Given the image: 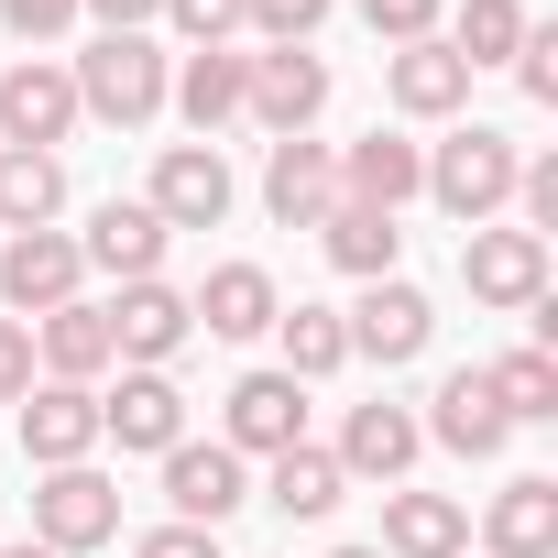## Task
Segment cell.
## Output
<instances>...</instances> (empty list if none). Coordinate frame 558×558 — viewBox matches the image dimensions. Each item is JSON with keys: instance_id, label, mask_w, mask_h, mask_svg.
Listing matches in <instances>:
<instances>
[{"instance_id": "cell-1", "label": "cell", "mask_w": 558, "mask_h": 558, "mask_svg": "<svg viewBox=\"0 0 558 558\" xmlns=\"http://www.w3.org/2000/svg\"><path fill=\"white\" fill-rule=\"evenodd\" d=\"M514 175H525L514 132H482V121H471V132H449V143L427 154V186H416V197H438L460 230H493V208L514 197Z\"/></svg>"}, {"instance_id": "cell-2", "label": "cell", "mask_w": 558, "mask_h": 558, "mask_svg": "<svg viewBox=\"0 0 558 558\" xmlns=\"http://www.w3.org/2000/svg\"><path fill=\"white\" fill-rule=\"evenodd\" d=\"M66 77H77V110H99V121L143 132V121L165 110V77H175V66H165V45H154V34H99Z\"/></svg>"}, {"instance_id": "cell-3", "label": "cell", "mask_w": 558, "mask_h": 558, "mask_svg": "<svg viewBox=\"0 0 558 558\" xmlns=\"http://www.w3.org/2000/svg\"><path fill=\"white\" fill-rule=\"evenodd\" d=\"M121 536V482L110 471H45L34 482V547H56V558H88V547H110Z\"/></svg>"}, {"instance_id": "cell-4", "label": "cell", "mask_w": 558, "mask_h": 558, "mask_svg": "<svg viewBox=\"0 0 558 558\" xmlns=\"http://www.w3.org/2000/svg\"><path fill=\"white\" fill-rule=\"evenodd\" d=\"M77 121L88 110H77V77L56 56H23L12 77H0V143H12V154H56Z\"/></svg>"}, {"instance_id": "cell-5", "label": "cell", "mask_w": 558, "mask_h": 558, "mask_svg": "<svg viewBox=\"0 0 558 558\" xmlns=\"http://www.w3.org/2000/svg\"><path fill=\"white\" fill-rule=\"evenodd\" d=\"M77 274H88V252L66 230H12V241H0V296H12L23 329L56 318V307H77Z\"/></svg>"}, {"instance_id": "cell-6", "label": "cell", "mask_w": 558, "mask_h": 558, "mask_svg": "<svg viewBox=\"0 0 558 558\" xmlns=\"http://www.w3.org/2000/svg\"><path fill=\"white\" fill-rule=\"evenodd\" d=\"M241 110H252L274 143H296V132L329 110V66H318L307 45H274V56H252V66H241Z\"/></svg>"}, {"instance_id": "cell-7", "label": "cell", "mask_w": 558, "mask_h": 558, "mask_svg": "<svg viewBox=\"0 0 558 558\" xmlns=\"http://www.w3.org/2000/svg\"><path fill=\"white\" fill-rule=\"evenodd\" d=\"M110 318V351L132 362V373H165L186 340H197V307L165 286V274H143V286H121V307H99Z\"/></svg>"}, {"instance_id": "cell-8", "label": "cell", "mask_w": 558, "mask_h": 558, "mask_svg": "<svg viewBox=\"0 0 558 558\" xmlns=\"http://www.w3.org/2000/svg\"><path fill=\"white\" fill-rule=\"evenodd\" d=\"M460 286L482 307H547V241L536 230H460Z\"/></svg>"}, {"instance_id": "cell-9", "label": "cell", "mask_w": 558, "mask_h": 558, "mask_svg": "<svg viewBox=\"0 0 558 558\" xmlns=\"http://www.w3.org/2000/svg\"><path fill=\"white\" fill-rule=\"evenodd\" d=\"M143 208H154L165 230H219V219H230V165H219V143H165Z\"/></svg>"}, {"instance_id": "cell-10", "label": "cell", "mask_w": 558, "mask_h": 558, "mask_svg": "<svg viewBox=\"0 0 558 558\" xmlns=\"http://www.w3.org/2000/svg\"><path fill=\"white\" fill-rule=\"evenodd\" d=\"M340 329H351V351H362V362H416V351L438 340V307L405 286V274H384V286H362V307H351Z\"/></svg>"}, {"instance_id": "cell-11", "label": "cell", "mask_w": 558, "mask_h": 558, "mask_svg": "<svg viewBox=\"0 0 558 558\" xmlns=\"http://www.w3.org/2000/svg\"><path fill=\"white\" fill-rule=\"evenodd\" d=\"M99 449V395L88 384H34L23 395V460L34 471H77Z\"/></svg>"}, {"instance_id": "cell-12", "label": "cell", "mask_w": 558, "mask_h": 558, "mask_svg": "<svg viewBox=\"0 0 558 558\" xmlns=\"http://www.w3.org/2000/svg\"><path fill=\"white\" fill-rule=\"evenodd\" d=\"M263 208L286 219V230H318V219L340 208V154L307 143V132H296V143H274V154H263Z\"/></svg>"}, {"instance_id": "cell-13", "label": "cell", "mask_w": 558, "mask_h": 558, "mask_svg": "<svg viewBox=\"0 0 558 558\" xmlns=\"http://www.w3.org/2000/svg\"><path fill=\"white\" fill-rule=\"evenodd\" d=\"M296 438H307V384H296V373H241V384H230V438H219V449L274 460V449H296Z\"/></svg>"}, {"instance_id": "cell-14", "label": "cell", "mask_w": 558, "mask_h": 558, "mask_svg": "<svg viewBox=\"0 0 558 558\" xmlns=\"http://www.w3.org/2000/svg\"><path fill=\"white\" fill-rule=\"evenodd\" d=\"M165 504H175V525H208V536H219V514H241V449L175 438V449H165Z\"/></svg>"}, {"instance_id": "cell-15", "label": "cell", "mask_w": 558, "mask_h": 558, "mask_svg": "<svg viewBox=\"0 0 558 558\" xmlns=\"http://www.w3.org/2000/svg\"><path fill=\"white\" fill-rule=\"evenodd\" d=\"M384 99H395L405 121H449V110L471 99V66L449 56V34H427V45H395V56H384Z\"/></svg>"}, {"instance_id": "cell-16", "label": "cell", "mask_w": 558, "mask_h": 558, "mask_svg": "<svg viewBox=\"0 0 558 558\" xmlns=\"http://www.w3.org/2000/svg\"><path fill=\"white\" fill-rule=\"evenodd\" d=\"M416 186H427V143H405V132H362V143L340 154V197H351V208H384V219H395Z\"/></svg>"}, {"instance_id": "cell-17", "label": "cell", "mask_w": 558, "mask_h": 558, "mask_svg": "<svg viewBox=\"0 0 558 558\" xmlns=\"http://www.w3.org/2000/svg\"><path fill=\"white\" fill-rule=\"evenodd\" d=\"M99 438L165 460V449L186 438V395H175V373H121V395H99Z\"/></svg>"}, {"instance_id": "cell-18", "label": "cell", "mask_w": 558, "mask_h": 558, "mask_svg": "<svg viewBox=\"0 0 558 558\" xmlns=\"http://www.w3.org/2000/svg\"><path fill=\"white\" fill-rule=\"evenodd\" d=\"M416 427H427V438H438V449H460V460H504V438H514V427H504V405H493V384H482V373H449V384H438V395H427V416H416Z\"/></svg>"}, {"instance_id": "cell-19", "label": "cell", "mask_w": 558, "mask_h": 558, "mask_svg": "<svg viewBox=\"0 0 558 558\" xmlns=\"http://www.w3.org/2000/svg\"><path fill=\"white\" fill-rule=\"evenodd\" d=\"M186 307H197V329H208V340H263L274 318H286V296H274V274H263V263H219Z\"/></svg>"}, {"instance_id": "cell-20", "label": "cell", "mask_w": 558, "mask_h": 558, "mask_svg": "<svg viewBox=\"0 0 558 558\" xmlns=\"http://www.w3.org/2000/svg\"><path fill=\"white\" fill-rule=\"evenodd\" d=\"M165 241H175V230H165L143 197H110V208L88 219V241H77V252H88L99 274H121V286H143V274H165Z\"/></svg>"}, {"instance_id": "cell-21", "label": "cell", "mask_w": 558, "mask_h": 558, "mask_svg": "<svg viewBox=\"0 0 558 558\" xmlns=\"http://www.w3.org/2000/svg\"><path fill=\"white\" fill-rule=\"evenodd\" d=\"M416 449H427V427H416L405 405H384V395H373V405H351V427H340V449H329V460H340V471H373V482H405V471H416Z\"/></svg>"}, {"instance_id": "cell-22", "label": "cell", "mask_w": 558, "mask_h": 558, "mask_svg": "<svg viewBox=\"0 0 558 558\" xmlns=\"http://www.w3.org/2000/svg\"><path fill=\"white\" fill-rule=\"evenodd\" d=\"M471 504L460 493H384V558H460Z\"/></svg>"}, {"instance_id": "cell-23", "label": "cell", "mask_w": 558, "mask_h": 558, "mask_svg": "<svg viewBox=\"0 0 558 558\" xmlns=\"http://www.w3.org/2000/svg\"><path fill=\"white\" fill-rule=\"evenodd\" d=\"M482 536H493V558H558V482L547 471L504 482L493 514H482Z\"/></svg>"}, {"instance_id": "cell-24", "label": "cell", "mask_w": 558, "mask_h": 558, "mask_svg": "<svg viewBox=\"0 0 558 558\" xmlns=\"http://www.w3.org/2000/svg\"><path fill=\"white\" fill-rule=\"evenodd\" d=\"M241 66H252V56H230V45H186V66L165 77V99L197 121V143H208L219 121H241Z\"/></svg>"}, {"instance_id": "cell-25", "label": "cell", "mask_w": 558, "mask_h": 558, "mask_svg": "<svg viewBox=\"0 0 558 558\" xmlns=\"http://www.w3.org/2000/svg\"><path fill=\"white\" fill-rule=\"evenodd\" d=\"M318 241H329V263H340V274H362V286H384V274H395V252H405V230H395L384 208H351V197L318 219Z\"/></svg>"}, {"instance_id": "cell-26", "label": "cell", "mask_w": 558, "mask_h": 558, "mask_svg": "<svg viewBox=\"0 0 558 558\" xmlns=\"http://www.w3.org/2000/svg\"><path fill=\"white\" fill-rule=\"evenodd\" d=\"M110 362H121V351H110V318H99L88 296L45 318V384H99Z\"/></svg>"}, {"instance_id": "cell-27", "label": "cell", "mask_w": 558, "mask_h": 558, "mask_svg": "<svg viewBox=\"0 0 558 558\" xmlns=\"http://www.w3.org/2000/svg\"><path fill=\"white\" fill-rule=\"evenodd\" d=\"M56 208H66V165L0 143V230H56Z\"/></svg>"}, {"instance_id": "cell-28", "label": "cell", "mask_w": 558, "mask_h": 558, "mask_svg": "<svg viewBox=\"0 0 558 558\" xmlns=\"http://www.w3.org/2000/svg\"><path fill=\"white\" fill-rule=\"evenodd\" d=\"M340 482H351V471H340L329 449H307V438H296V449H274V482H263V504H274V514H307V525H318V514L340 504Z\"/></svg>"}, {"instance_id": "cell-29", "label": "cell", "mask_w": 558, "mask_h": 558, "mask_svg": "<svg viewBox=\"0 0 558 558\" xmlns=\"http://www.w3.org/2000/svg\"><path fill=\"white\" fill-rule=\"evenodd\" d=\"M482 384H493L504 427H547L558 416V362L547 351H504V362H482Z\"/></svg>"}, {"instance_id": "cell-30", "label": "cell", "mask_w": 558, "mask_h": 558, "mask_svg": "<svg viewBox=\"0 0 558 558\" xmlns=\"http://www.w3.org/2000/svg\"><path fill=\"white\" fill-rule=\"evenodd\" d=\"M536 23H525V0H460V34H449V56L482 77V66H514V45H525Z\"/></svg>"}, {"instance_id": "cell-31", "label": "cell", "mask_w": 558, "mask_h": 558, "mask_svg": "<svg viewBox=\"0 0 558 558\" xmlns=\"http://www.w3.org/2000/svg\"><path fill=\"white\" fill-rule=\"evenodd\" d=\"M274 329H286V373H296V384H318V373H340V362H351V329H340V307H286Z\"/></svg>"}, {"instance_id": "cell-32", "label": "cell", "mask_w": 558, "mask_h": 558, "mask_svg": "<svg viewBox=\"0 0 558 558\" xmlns=\"http://www.w3.org/2000/svg\"><path fill=\"white\" fill-rule=\"evenodd\" d=\"M241 23H263L274 45H307V34L329 23V0H241Z\"/></svg>"}, {"instance_id": "cell-33", "label": "cell", "mask_w": 558, "mask_h": 558, "mask_svg": "<svg viewBox=\"0 0 558 558\" xmlns=\"http://www.w3.org/2000/svg\"><path fill=\"white\" fill-rule=\"evenodd\" d=\"M165 23H175L186 45H230V34H241V0H165Z\"/></svg>"}, {"instance_id": "cell-34", "label": "cell", "mask_w": 558, "mask_h": 558, "mask_svg": "<svg viewBox=\"0 0 558 558\" xmlns=\"http://www.w3.org/2000/svg\"><path fill=\"white\" fill-rule=\"evenodd\" d=\"M362 23H373L384 45H427V34H438V0H362Z\"/></svg>"}, {"instance_id": "cell-35", "label": "cell", "mask_w": 558, "mask_h": 558, "mask_svg": "<svg viewBox=\"0 0 558 558\" xmlns=\"http://www.w3.org/2000/svg\"><path fill=\"white\" fill-rule=\"evenodd\" d=\"M514 77H525L536 110H558V34H525V45H514Z\"/></svg>"}, {"instance_id": "cell-36", "label": "cell", "mask_w": 558, "mask_h": 558, "mask_svg": "<svg viewBox=\"0 0 558 558\" xmlns=\"http://www.w3.org/2000/svg\"><path fill=\"white\" fill-rule=\"evenodd\" d=\"M0 23H12L23 45H56V34L77 23V0H0Z\"/></svg>"}, {"instance_id": "cell-37", "label": "cell", "mask_w": 558, "mask_h": 558, "mask_svg": "<svg viewBox=\"0 0 558 558\" xmlns=\"http://www.w3.org/2000/svg\"><path fill=\"white\" fill-rule=\"evenodd\" d=\"M23 395H34V329L0 318V405H23Z\"/></svg>"}, {"instance_id": "cell-38", "label": "cell", "mask_w": 558, "mask_h": 558, "mask_svg": "<svg viewBox=\"0 0 558 558\" xmlns=\"http://www.w3.org/2000/svg\"><path fill=\"white\" fill-rule=\"evenodd\" d=\"M132 558H219V536L208 525H154V536H132Z\"/></svg>"}, {"instance_id": "cell-39", "label": "cell", "mask_w": 558, "mask_h": 558, "mask_svg": "<svg viewBox=\"0 0 558 558\" xmlns=\"http://www.w3.org/2000/svg\"><path fill=\"white\" fill-rule=\"evenodd\" d=\"M77 12H99V34H143L165 0H77Z\"/></svg>"}, {"instance_id": "cell-40", "label": "cell", "mask_w": 558, "mask_h": 558, "mask_svg": "<svg viewBox=\"0 0 558 558\" xmlns=\"http://www.w3.org/2000/svg\"><path fill=\"white\" fill-rule=\"evenodd\" d=\"M0 558H56V547H34V536H23V547H0Z\"/></svg>"}, {"instance_id": "cell-41", "label": "cell", "mask_w": 558, "mask_h": 558, "mask_svg": "<svg viewBox=\"0 0 558 558\" xmlns=\"http://www.w3.org/2000/svg\"><path fill=\"white\" fill-rule=\"evenodd\" d=\"M329 558H384V547H329Z\"/></svg>"}]
</instances>
